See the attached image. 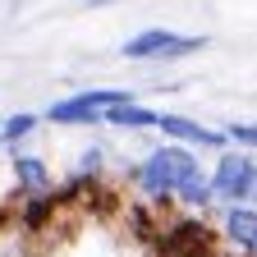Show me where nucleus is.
Wrapping results in <instances>:
<instances>
[{
	"mask_svg": "<svg viewBox=\"0 0 257 257\" xmlns=\"http://www.w3.org/2000/svg\"><path fill=\"white\" fill-rule=\"evenodd\" d=\"M198 170V156H193L184 143H166V147H156L143 166H138V188L147 193V198H170V193L179 188L184 175Z\"/></svg>",
	"mask_w": 257,
	"mask_h": 257,
	"instance_id": "obj_1",
	"label": "nucleus"
},
{
	"mask_svg": "<svg viewBox=\"0 0 257 257\" xmlns=\"http://www.w3.org/2000/svg\"><path fill=\"white\" fill-rule=\"evenodd\" d=\"M207 51V37H193V32H175V28H143L138 37H128L119 46L124 60H188Z\"/></svg>",
	"mask_w": 257,
	"mask_h": 257,
	"instance_id": "obj_2",
	"label": "nucleus"
},
{
	"mask_svg": "<svg viewBox=\"0 0 257 257\" xmlns=\"http://www.w3.org/2000/svg\"><path fill=\"white\" fill-rule=\"evenodd\" d=\"M211 188H216L220 202H252L257 207V161H252V152L225 147L216 170H211Z\"/></svg>",
	"mask_w": 257,
	"mask_h": 257,
	"instance_id": "obj_3",
	"label": "nucleus"
},
{
	"mask_svg": "<svg viewBox=\"0 0 257 257\" xmlns=\"http://www.w3.org/2000/svg\"><path fill=\"white\" fill-rule=\"evenodd\" d=\"M119 101H128V92H119V87H92V92H78V96H64V101L46 106V124H64V128H69V124H96L106 106H119Z\"/></svg>",
	"mask_w": 257,
	"mask_h": 257,
	"instance_id": "obj_4",
	"label": "nucleus"
},
{
	"mask_svg": "<svg viewBox=\"0 0 257 257\" xmlns=\"http://www.w3.org/2000/svg\"><path fill=\"white\" fill-rule=\"evenodd\" d=\"M211 243V230H207V220H193V216H175L161 225V234H156V248L161 257H184L193 248H207Z\"/></svg>",
	"mask_w": 257,
	"mask_h": 257,
	"instance_id": "obj_5",
	"label": "nucleus"
},
{
	"mask_svg": "<svg viewBox=\"0 0 257 257\" xmlns=\"http://www.w3.org/2000/svg\"><path fill=\"white\" fill-rule=\"evenodd\" d=\"M156 128H161L170 143H184V147H211V152H225V147H230L225 128H207V124L188 119V115H161Z\"/></svg>",
	"mask_w": 257,
	"mask_h": 257,
	"instance_id": "obj_6",
	"label": "nucleus"
},
{
	"mask_svg": "<svg viewBox=\"0 0 257 257\" xmlns=\"http://www.w3.org/2000/svg\"><path fill=\"white\" fill-rule=\"evenodd\" d=\"M220 230H225V239H230L234 248L252 252V243H257V207L252 202H225Z\"/></svg>",
	"mask_w": 257,
	"mask_h": 257,
	"instance_id": "obj_7",
	"label": "nucleus"
},
{
	"mask_svg": "<svg viewBox=\"0 0 257 257\" xmlns=\"http://www.w3.org/2000/svg\"><path fill=\"white\" fill-rule=\"evenodd\" d=\"M55 211H60V198L46 188V193H28V202L19 207V230H28V234H37V230H46V225L55 220Z\"/></svg>",
	"mask_w": 257,
	"mask_h": 257,
	"instance_id": "obj_8",
	"label": "nucleus"
},
{
	"mask_svg": "<svg viewBox=\"0 0 257 257\" xmlns=\"http://www.w3.org/2000/svg\"><path fill=\"white\" fill-rule=\"evenodd\" d=\"M170 198L184 207V211H207L211 202H216V188H211V175H202V166L193 170V175H184L179 179V188L170 193Z\"/></svg>",
	"mask_w": 257,
	"mask_h": 257,
	"instance_id": "obj_9",
	"label": "nucleus"
},
{
	"mask_svg": "<svg viewBox=\"0 0 257 257\" xmlns=\"http://www.w3.org/2000/svg\"><path fill=\"white\" fill-rule=\"evenodd\" d=\"M10 170H14V184H19L23 193H46V188H51V166H46L42 156L14 152V156H10Z\"/></svg>",
	"mask_w": 257,
	"mask_h": 257,
	"instance_id": "obj_10",
	"label": "nucleus"
},
{
	"mask_svg": "<svg viewBox=\"0 0 257 257\" xmlns=\"http://www.w3.org/2000/svg\"><path fill=\"white\" fill-rule=\"evenodd\" d=\"M101 119H106V124H115V128H156L161 110L138 106V101H119V106H106V110H101Z\"/></svg>",
	"mask_w": 257,
	"mask_h": 257,
	"instance_id": "obj_11",
	"label": "nucleus"
},
{
	"mask_svg": "<svg viewBox=\"0 0 257 257\" xmlns=\"http://www.w3.org/2000/svg\"><path fill=\"white\" fill-rule=\"evenodd\" d=\"M37 124H42V119L32 115V110H19V115H10L5 124H0V143H23Z\"/></svg>",
	"mask_w": 257,
	"mask_h": 257,
	"instance_id": "obj_12",
	"label": "nucleus"
},
{
	"mask_svg": "<svg viewBox=\"0 0 257 257\" xmlns=\"http://www.w3.org/2000/svg\"><path fill=\"white\" fill-rule=\"evenodd\" d=\"M225 138L239 143V147H248V152H257V124H230V128H225Z\"/></svg>",
	"mask_w": 257,
	"mask_h": 257,
	"instance_id": "obj_13",
	"label": "nucleus"
},
{
	"mask_svg": "<svg viewBox=\"0 0 257 257\" xmlns=\"http://www.w3.org/2000/svg\"><path fill=\"white\" fill-rule=\"evenodd\" d=\"M101 161H106V152H101V143H92V147L83 152V170H87V175H101Z\"/></svg>",
	"mask_w": 257,
	"mask_h": 257,
	"instance_id": "obj_14",
	"label": "nucleus"
},
{
	"mask_svg": "<svg viewBox=\"0 0 257 257\" xmlns=\"http://www.w3.org/2000/svg\"><path fill=\"white\" fill-rule=\"evenodd\" d=\"M78 5H87V10H101V5H115V0H78Z\"/></svg>",
	"mask_w": 257,
	"mask_h": 257,
	"instance_id": "obj_15",
	"label": "nucleus"
},
{
	"mask_svg": "<svg viewBox=\"0 0 257 257\" xmlns=\"http://www.w3.org/2000/svg\"><path fill=\"white\" fill-rule=\"evenodd\" d=\"M5 220H10V216H5V211H0V230H5Z\"/></svg>",
	"mask_w": 257,
	"mask_h": 257,
	"instance_id": "obj_16",
	"label": "nucleus"
},
{
	"mask_svg": "<svg viewBox=\"0 0 257 257\" xmlns=\"http://www.w3.org/2000/svg\"><path fill=\"white\" fill-rule=\"evenodd\" d=\"M252 257H257V243H252Z\"/></svg>",
	"mask_w": 257,
	"mask_h": 257,
	"instance_id": "obj_17",
	"label": "nucleus"
}]
</instances>
